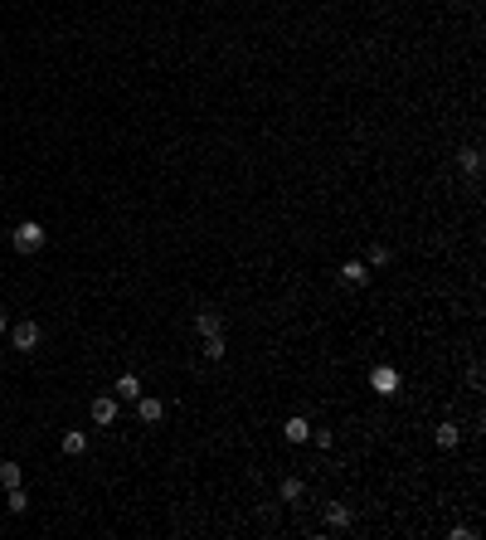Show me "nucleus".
Returning a JSON list of instances; mask_svg holds the SVG:
<instances>
[{
	"instance_id": "1",
	"label": "nucleus",
	"mask_w": 486,
	"mask_h": 540,
	"mask_svg": "<svg viewBox=\"0 0 486 540\" xmlns=\"http://www.w3.org/2000/svg\"><path fill=\"white\" fill-rule=\"evenodd\" d=\"M5 336H10V346H15V350H24V355H29V350H39V341H44L39 322H15Z\"/></svg>"
},
{
	"instance_id": "2",
	"label": "nucleus",
	"mask_w": 486,
	"mask_h": 540,
	"mask_svg": "<svg viewBox=\"0 0 486 540\" xmlns=\"http://www.w3.org/2000/svg\"><path fill=\"white\" fill-rule=\"evenodd\" d=\"M10 243H15V253H39V248H44V229H39L34 219H24V224L10 234Z\"/></svg>"
},
{
	"instance_id": "3",
	"label": "nucleus",
	"mask_w": 486,
	"mask_h": 540,
	"mask_svg": "<svg viewBox=\"0 0 486 540\" xmlns=\"http://www.w3.org/2000/svg\"><path fill=\"white\" fill-rule=\"evenodd\" d=\"M88 414H93V424H97V429H112L122 409H117V399H112V395H97V399H93V409H88Z\"/></svg>"
},
{
	"instance_id": "4",
	"label": "nucleus",
	"mask_w": 486,
	"mask_h": 540,
	"mask_svg": "<svg viewBox=\"0 0 486 540\" xmlns=\"http://www.w3.org/2000/svg\"><path fill=\"white\" fill-rule=\"evenodd\" d=\"M131 404H136V419H141V424H161V419H166V404L151 399V395H136Z\"/></svg>"
},
{
	"instance_id": "5",
	"label": "nucleus",
	"mask_w": 486,
	"mask_h": 540,
	"mask_svg": "<svg viewBox=\"0 0 486 540\" xmlns=\"http://www.w3.org/2000/svg\"><path fill=\"white\" fill-rule=\"evenodd\" d=\"M370 385H375L380 395H394V390H399V370H394V365H375V370H370Z\"/></svg>"
},
{
	"instance_id": "6",
	"label": "nucleus",
	"mask_w": 486,
	"mask_h": 540,
	"mask_svg": "<svg viewBox=\"0 0 486 540\" xmlns=\"http://www.w3.org/2000/svg\"><path fill=\"white\" fill-rule=\"evenodd\" d=\"M194 331H199V336H224V317H219L214 307H204V312L194 317Z\"/></svg>"
},
{
	"instance_id": "7",
	"label": "nucleus",
	"mask_w": 486,
	"mask_h": 540,
	"mask_svg": "<svg viewBox=\"0 0 486 540\" xmlns=\"http://www.w3.org/2000/svg\"><path fill=\"white\" fill-rule=\"evenodd\" d=\"M59 448H64V457H83V453H88V433L69 429L64 438H59Z\"/></svg>"
},
{
	"instance_id": "8",
	"label": "nucleus",
	"mask_w": 486,
	"mask_h": 540,
	"mask_svg": "<svg viewBox=\"0 0 486 540\" xmlns=\"http://www.w3.org/2000/svg\"><path fill=\"white\" fill-rule=\"evenodd\" d=\"M341 283H345V287H365V283H370V268H365V263H345V268H341Z\"/></svg>"
},
{
	"instance_id": "9",
	"label": "nucleus",
	"mask_w": 486,
	"mask_h": 540,
	"mask_svg": "<svg viewBox=\"0 0 486 540\" xmlns=\"http://www.w3.org/2000/svg\"><path fill=\"white\" fill-rule=\"evenodd\" d=\"M283 433H287V443H306V438H311V424H306L301 414H292L287 424H283Z\"/></svg>"
},
{
	"instance_id": "10",
	"label": "nucleus",
	"mask_w": 486,
	"mask_h": 540,
	"mask_svg": "<svg viewBox=\"0 0 486 540\" xmlns=\"http://www.w3.org/2000/svg\"><path fill=\"white\" fill-rule=\"evenodd\" d=\"M136 395H141V380H136L131 370H127V375H117V399H136Z\"/></svg>"
},
{
	"instance_id": "11",
	"label": "nucleus",
	"mask_w": 486,
	"mask_h": 540,
	"mask_svg": "<svg viewBox=\"0 0 486 540\" xmlns=\"http://www.w3.org/2000/svg\"><path fill=\"white\" fill-rule=\"evenodd\" d=\"M389 258H394V253H389L385 243H375V248H370V258H365V268H370V273H380V268H389Z\"/></svg>"
},
{
	"instance_id": "12",
	"label": "nucleus",
	"mask_w": 486,
	"mask_h": 540,
	"mask_svg": "<svg viewBox=\"0 0 486 540\" xmlns=\"http://www.w3.org/2000/svg\"><path fill=\"white\" fill-rule=\"evenodd\" d=\"M278 492H283V502H301V497H306L301 477H283V487H278Z\"/></svg>"
},
{
	"instance_id": "13",
	"label": "nucleus",
	"mask_w": 486,
	"mask_h": 540,
	"mask_svg": "<svg viewBox=\"0 0 486 540\" xmlns=\"http://www.w3.org/2000/svg\"><path fill=\"white\" fill-rule=\"evenodd\" d=\"M457 156H462V171H467V176H477V171H482V151H477V146H462Z\"/></svg>"
},
{
	"instance_id": "14",
	"label": "nucleus",
	"mask_w": 486,
	"mask_h": 540,
	"mask_svg": "<svg viewBox=\"0 0 486 540\" xmlns=\"http://www.w3.org/2000/svg\"><path fill=\"white\" fill-rule=\"evenodd\" d=\"M5 492H10V497H5V506H10L15 516H20V511H29V497H24V487H5Z\"/></svg>"
},
{
	"instance_id": "15",
	"label": "nucleus",
	"mask_w": 486,
	"mask_h": 540,
	"mask_svg": "<svg viewBox=\"0 0 486 540\" xmlns=\"http://www.w3.org/2000/svg\"><path fill=\"white\" fill-rule=\"evenodd\" d=\"M326 526H336V531H345V526H350V506H341V502H336V506L326 511Z\"/></svg>"
},
{
	"instance_id": "16",
	"label": "nucleus",
	"mask_w": 486,
	"mask_h": 540,
	"mask_svg": "<svg viewBox=\"0 0 486 540\" xmlns=\"http://www.w3.org/2000/svg\"><path fill=\"white\" fill-rule=\"evenodd\" d=\"M457 424H438V448H457Z\"/></svg>"
},
{
	"instance_id": "17",
	"label": "nucleus",
	"mask_w": 486,
	"mask_h": 540,
	"mask_svg": "<svg viewBox=\"0 0 486 540\" xmlns=\"http://www.w3.org/2000/svg\"><path fill=\"white\" fill-rule=\"evenodd\" d=\"M204 360H224V336H204Z\"/></svg>"
},
{
	"instance_id": "18",
	"label": "nucleus",
	"mask_w": 486,
	"mask_h": 540,
	"mask_svg": "<svg viewBox=\"0 0 486 540\" xmlns=\"http://www.w3.org/2000/svg\"><path fill=\"white\" fill-rule=\"evenodd\" d=\"M20 477H24L20 462H0V482H5V487H20Z\"/></svg>"
},
{
	"instance_id": "19",
	"label": "nucleus",
	"mask_w": 486,
	"mask_h": 540,
	"mask_svg": "<svg viewBox=\"0 0 486 540\" xmlns=\"http://www.w3.org/2000/svg\"><path fill=\"white\" fill-rule=\"evenodd\" d=\"M5 331H10V322H5V312H0V336H5Z\"/></svg>"
},
{
	"instance_id": "20",
	"label": "nucleus",
	"mask_w": 486,
	"mask_h": 540,
	"mask_svg": "<svg viewBox=\"0 0 486 540\" xmlns=\"http://www.w3.org/2000/svg\"><path fill=\"white\" fill-rule=\"evenodd\" d=\"M209 5H214V0H209Z\"/></svg>"
}]
</instances>
